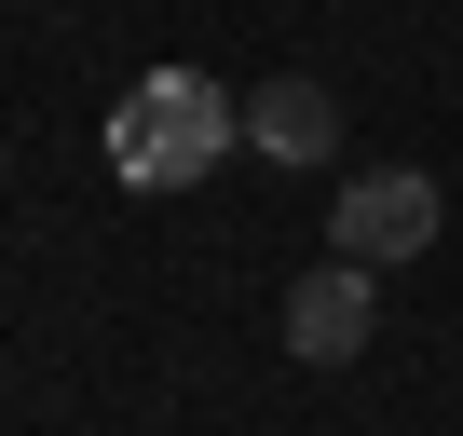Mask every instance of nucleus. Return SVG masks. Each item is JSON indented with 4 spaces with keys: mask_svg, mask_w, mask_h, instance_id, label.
Here are the masks:
<instances>
[{
    "mask_svg": "<svg viewBox=\"0 0 463 436\" xmlns=\"http://www.w3.org/2000/svg\"><path fill=\"white\" fill-rule=\"evenodd\" d=\"M327 246H341V260H368V273L422 260V246H436V177H409V164L341 177V204H327Z\"/></svg>",
    "mask_w": 463,
    "mask_h": 436,
    "instance_id": "2",
    "label": "nucleus"
},
{
    "mask_svg": "<svg viewBox=\"0 0 463 436\" xmlns=\"http://www.w3.org/2000/svg\"><path fill=\"white\" fill-rule=\"evenodd\" d=\"M246 150H273V164H327V150H341L327 82H300V69H287V82H260V96H246Z\"/></svg>",
    "mask_w": 463,
    "mask_h": 436,
    "instance_id": "4",
    "label": "nucleus"
},
{
    "mask_svg": "<svg viewBox=\"0 0 463 436\" xmlns=\"http://www.w3.org/2000/svg\"><path fill=\"white\" fill-rule=\"evenodd\" d=\"M368 314H382L368 260H341V246H327V260L287 287V355H300V368H354V355H368Z\"/></svg>",
    "mask_w": 463,
    "mask_h": 436,
    "instance_id": "3",
    "label": "nucleus"
},
{
    "mask_svg": "<svg viewBox=\"0 0 463 436\" xmlns=\"http://www.w3.org/2000/svg\"><path fill=\"white\" fill-rule=\"evenodd\" d=\"M218 150H246V96H232V82H204V69H150V82H123V109H109V164H123V191H191Z\"/></svg>",
    "mask_w": 463,
    "mask_h": 436,
    "instance_id": "1",
    "label": "nucleus"
}]
</instances>
